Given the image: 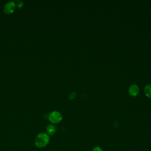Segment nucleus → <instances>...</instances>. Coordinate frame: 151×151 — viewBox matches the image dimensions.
<instances>
[{"mask_svg": "<svg viewBox=\"0 0 151 151\" xmlns=\"http://www.w3.org/2000/svg\"><path fill=\"white\" fill-rule=\"evenodd\" d=\"M92 151H103V150L101 147L99 146H96L93 148Z\"/></svg>", "mask_w": 151, "mask_h": 151, "instance_id": "obj_8", "label": "nucleus"}, {"mask_svg": "<svg viewBox=\"0 0 151 151\" xmlns=\"http://www.w3.org/2000/svg\"><path fill=\"white\" fill-rule=\"evenodd\" d=\"M45 130H46V133L48 134L49 136H53L57 131L55 126L51 123L48 124L46 126Z\"/></svg>", "mask_w": 151, "mask_h": 151, "instance_id": "obj_5", "label": "nucleus"}, {"mask_svg": "<svg viewBox=\"0 0 151 151\" xmlns=\"http://www.w3.org/2000/svg\"><path fill=\"white\" fill-rule=\"evenodd\" d=\"M50 137L45 132L39 133L34 139V144L38 148H43L50 143Z\"/></svg>", "mask_w": 151, "mask_h": 151, "instance_id": "obj_1", "label": "nucleus"}, {"mask_svg": "<svg viewBox=\"0 0 151 151\" xmlns=\"http://www.w3.org/2000/svg\"><path fill=\"white\" fill-rule=\"evenodd\" d=\"M16 4L14 1H9L6 2L3 8L4 12L7 15L12 14L16 8Z\"/></svg>", "mask_w": 151, "mask_h": 151, "instance_id": "obj_3", "label": "nucleus"}, {"mask_svg": "<svg viewBox=\"0 0 151 151\" xmlns=\"http://www.w3.org/2000/svg\"><path fill=\"white\" fill-rule=\"evenodd\" d=\"M15 4H16V6L18 7L19 8H22L23 6V5H24L23 2L22 1H18L15 2Z\"/></svg>", "mask_w": 151, "mask_h": 151, "instance_id": "obj_7", "label": "nucleus"}, {"mask_svg": "<svg viewBox=\"0 0 151 151\" xmlns=\"http://www.w3.org/2000/svg\"><path fill=\"white\" fill-rule=\"evenodd\" d=\"M48 119L51 124H55L61 122L63 119V116L60 111L54 110L50 113L48 116Z\"/></svg>", "mask_w": 151, "mask_h": 151, "instance_id": "obj_2", "label": "nucleus"}, {"mask_svg": "<svg viewBox=\"0 0 151 151\" xmlns=\"http://www.w3.org/2000/svg\"><path fill=\"white\" fill-rule=\"evenodd\" d=\"M144 93L146 96L151 99V84H147L144 88Z\"/></svg>", "mask_w": 151, "mask_h": 151, "instance_id": "obj_6", "label": "nucleus"}, {"mask_svg": "<svg viewBox=\"0 0 151 151\" xmlns=\"http://www.w3.org/2000/svg\"><path fill=\"white\" fill-rule=\"evenodd\" d=\"M129 94L132 97H135L137 96L139 93V87L136 84H132L128 90Z\"/></svg>", "mask_w": 151, "mask_h": 151, "instance_id": "obj_4", "label": "nucleus"}]
</instances>
